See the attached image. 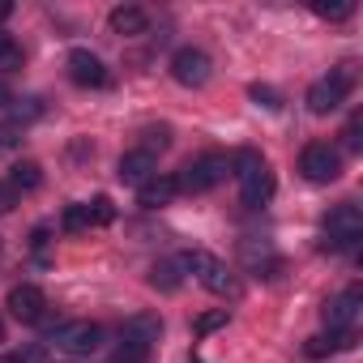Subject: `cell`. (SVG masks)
I'll return each instance as SVG.
<instances>
[{
    "label": "cell",
    "instance_id": "836d02e7",
    "mask_svg": "<svg viewBox=\"0 0 363 363\" xmlns=\"http://www.w3.org/2000/svg\"><path fill=\"white\" fill-rule=\"evenodd\" d=\"M0 342H5V320H0Z\"/></svg>",
    "mask_w": 363,
    "mask_h": 363
},
{
    "label": "cell",
    "instance_id": "f1b7e54d",
    "mask_svg": "<svg viewBox=\"0 0 363 363\" xmlns=\"http://www.w3.org/2000/svg\"><path fill=\"white\" fill-rule=\"evenodd\" d=\"M342 141H346V150H359V145H363V137H359V120H350V124H346Z\"/></svg>",
    "mask_w": 363,
    "mask_h": 363
},
{
    "label": "cell",
    "instance_id": "1f68e13d",
    "mask_svg": "<svg viewBox=\"0 0 363 363\" xmlns=\"http://www.w3.org/2000/svg\"><path fill=\"white\" fill-rule=\"evenodd\" d=\"M0 363H26L22 354H0Z\"/></svg>",
    "mask_w": 363,
    "mask_h": 363
},
{
    "label": "cell",
    "instance_id": "9a60e30c",
    "mask_svg": "<svg viewBox=\"0 0 363 363\" xmlns=\"http://www.w3.org/2000/svg\"><path fill=\"white\" fill-rule=\"evenodd\" d=\"M107 22H111V30H116V35L133 39V35H145V26H150V13H145L141 5H116Z\"/></svg>",
    "mask_w": 363,
    "mask_h": 363
},
{
    "label": "cell",
    "instance_id": "7a4b0ae2",
    "mask_svg": "<svg viewBox=\"0 0 363 363\" xmlns=\"http://www.w3.org/2000/svg\"><path fill=\"white\" fill-rule=\"evenodd\" d=\"M227 171H231V158L227 154H201V158H193L184 171L175 175V189L179 193H210V189H218L223 179H227Z\"/></svg>",
    "mask_w": 363,
    "mask_h": 363
},
{
    "label": "cell",
    "instance_id": "d4e9b609",
    "mask_svg": "<svg viewBox=\"0 0 363 363\" xmlns=\"http://www.w3.org/2000/svg\"><path fill=\"white\" fill-rule=\"evenodd\" d=\"M145 354H150L145 346H133V342H124V337H120V346H116V359H111V363H145Z\"/></svg>",
    "mask_w": 363,
    "mask_h": 363
},
{
    "label": "cell",
    "instance_id": "4dcf8cb0",
    "mask_svg": "<svg viewBox=\"0 0 363 363\" xmlns=\"http://www.w3.org/2000/svg\"><path fill=\"white\" fill-rule=\"evenodd\" d=\"M9 48H13V39H9V35H5V30H0V56H5V52H9Z\"/></svg>",
    "mask_w": 363,
    "mask_h": 363
},
{
    "label": "cell",
    "instance_id": "d6986e66",
    "mask_svg": "<svg viewBox=\"0 0 363 363\" xmlns=\"http://www.w3.org/2000/svg\"><path fill=\"white\" fill-rule=\"evenodd\" d=\"M240 252H244L248 269H278V257L269 252V244H261V248H257V240H248V244H244Z\"/></svg>",
    "mask_w": 363,
    "mask_h": 363
},
{
    "label": "cell",
    "instance_id": "7c38bea8",
    "mask_svg": "<svg viewBox=\"0 0 363 363\" xmlns=\"http://www.w3.org/2000/svg\"><path fill=\"white\" fill-rule=\"evenodd\" d=\"M120 337L133 342V346H145V350H150V346L162 337V316H158V312H133V316L124 320Z\"/></svg>",
    "mask_w": 363,
    "mask_h": 363
},
{
    "label": "cell",
    "instance_id": "d6a6232c",
    "mask_svg": "<svg viewBox=\"0 0 363 363\" xmlns=\"http://www.w3.org/2000/svg\"><path fill=\"white\" fill-rule=\"evenodd\" d=\"M9 13H13V9H9V5H0V22H5V18H9Z\"/></svg>",
    "mask_w": 363,
    "mask_h": 363
},
{
    "label": "cell",
    "instance_id": "4fadbf2b",
    "mask_svg": "<svg viewBox=\"0 0 363 363\" xmlns=\"http://www.w3.org/2000/svg\"><path fill=\"white\" fill-rule=\"evenodd\" d=\"M116 175L124 179V184H137V189H141L150 175H158V158H154V154H145V150H128V154H120Z\"/></svg>",
    "mask_w": 363,
    "mask_h": 363
},
{
    "label": "cell",
    "instance_id": "9c48e42d",
    "mask_svg": "<svg viewBox=\"0 0 363 363\" xmlns=\"http://www.w3.org/2000/svg\"><path fill=\"white\" fill-rule=\"evenodd\" d=\"M69 82L82 86V90H99V86H107V69H103V60L94 52L73 48L69 52Z\"/></svg>",
    "mask_w": 363,
    "mask_h": 363
},
{
    "label": "cell",
    "instance_id": "484cf974",
    "mask_svg": "<svg viewBox=\"0 0 363 363\" xmlns=\"http://www.w3.org/2000/svg\"><path fill=\"white\" fill-rule=\"evenodd\" d=\"M316 13H320V18H329V22H342V18H350V13H354V5H350V0H342V5H316Z\"/></svg>",
    "mask_w": 363,
    "mask_h": 363
},
{
    "label": "cell",
    "instance_id": "cb8c5ba5",
    "mask_svg": "<svg viewBox=\"0 0 363 363\" xmlns=\"http://www.w3.org/2000/svg\"><path fill=\"white\" fill-rule=\"evenodd\" d=\"M86 210H90V227H103V223H111V218H116V210H111V197H94Z\"/></svg>",
    "mask_w": 363,
    "mask_h": 363
},
{
    "label": "cell",
    "instance_id": "7402d4cb",
    "mask_svg": "<svg viewBox=\"0 0 363 363\" xmlns=\"http://www.w3.org/2000/svg\"><path fill=\"white\" fill-rule=\"evenodd\" d=\"M60 227L73 231V235H77V231H90V210H86V206H69L65 218H60Z\"/></svg>",
    "mask_w": 363,
    "mask_h": 363
},
{
    "label": "cell",
    "instance_id": "3957f363",
    "mask_svg": "<svg viewBox=\"0 0 363 363\" xmlns=\"http://www.w3.org/2000/svg\"><path fill=\"white\" fill-rule=\"evenodd\" d=\"M350 86H354V65H337V69H329V77L312 82V90H308V111H312V116H329V111H337V107L346 103Z\"/></svg>",
    "mask_w": 363,
    "mask_h": 363
},
{
    "label": "cell",
    "instance_id": "277c9868",
    "mask_svg": "<svg viewBox=\"0 0 363 363\" xmlns=\"http://www.w3.org/2000/svg\"><path fill=\"white\" fill-rule=\"evenodd\" d=\"M179 269H189L206 291H214V295H231L235 291V278H231V269L214 257V252H206V248H193V252H184L179 257Z\"/></svg>",
    "mask_w": 363,
    "mask_h": 363
},
{
    "label": "cell",
    "instance_id": "f546056e",
    "mask_svg": "<svg viewBox=\"0 0 363 363\" xmlns=\"http://www.w3.org/2000/svg\"><path fill=\"white\" fill-rule=\"evenodd\" d=\"M9 103H13V94H9V86H5V82H0V107H9Z\"/></svg>",
    "mask_w": 363,
    "mask_h": 363
},
{
    "label": "cell",
    "instance_id": "8fae6325",
    "mask_svg": "<svg viewBox=\"0 0 363 363\" xmlns=\"http://www.w3.org/2000/svg\"><path fill=\"white\" fill-rule=\"evenodd\" d=\"M359 303H363V291H359V286H346L342 295H333V299L325 303V325H329V329H350L354 316H359Z\"/></svg>",
    "mask_w": 363,
    "mask_h": 363
},
{
    "label": "cell",
    "instance_id": "ba28073f",
    "mask_svg": "<svg viewBox=\"0 0 363 363\" xmlns=\"http://www.w3.org/2000/svg\"><path fill=\"white\" fill-rule=\"evenodd\" d=\"M210 73H214V60H210L201 48H179V52L171 56V77H175L179 86H189V90H201V86L210 82Z\"/></svg>",
    "mask_w": 363,
    "mask_h": 363
},
{
    "label": "cell",
    "instance_id": "ac0fdd59",
    "mask_svg": "<svg viewBox=\"0 0 363 363\" xmlns=\"http://www.w3.org/2000/svg\"><path fill=\"white\" fill-rule=\"evenodd\" d=\"M184 274H179V261H154L150 265V286L154 291H179Z\"/></svg>",
    "mask_w": 363,
    "mask_h": 363
},
{
    "label": "cell",
    "instance_id": "30bf717a",
    "mask_svg": "<svg viewBox=\"0 0 363 363\" xmlns=\"http://www.w3.org/2000/svg\"><path fill=\"white\" fill-rule=\"evenodd\" d=\"M5 308H9L13 320H22V325H39V320L48 316V299H43V291L30 286V282H26V286H13Z\"/></svg>",
    "mask_w": 363,
    "mask_h": 363
},
{
    "label": "cell",
    "instance_id": "6da1fadb",
    "mask_svg": "<svg viewBox=\"0 0 363 363\" xmlns=\"http://www.w3.org/2000/svg\"><path fill=\"white\" fill-rule=\"evenodd\" d=\"M231 171H235V179H240V201H244L248 210H261V206L274 197V171H269V162H265L261 154L244 150V154L231 162Z\"/></svg>",
    "mask_w": 363,
    "mask_h": 363
},
{
    "label": "cell",
    "instance_id": "e575fe53",
    "mask_svg": "<svg viewBox=\"0 0 363 363\" xmlns=\"http://www.w3.org/2000/svg\"><path fill=\"white\" fill-rule=\"evenodd\" d=\"M193 363H201V359H193Z\"/></svg>",
    "mask_w": 363,
    "mask_h": 363
},
{
    "label": "cell",
    "instance_id": "5b68a950",
    "mask_svg": "<svg viewBox=\"0 0 363 363\" xmlns=\"http://www.w3.org/2000/svg\"><path fill=\"white\" fill-rule=\"evenodd\" d=\"M363 240V214L354 201H342L325 214V248L342 252V248H354Z\"/></svg>",
    "mask_w": 363,
    "mask_h": 363
},
{
    "label": "cell",
    "instance_id": "2e32d148",
    "mask_svg": "<svg viewBox=\"0 0 363 363\" xmlns=\"http://www.w3.org/2000/svg\"><path fill=\"white\" fill-rule=\"evenodd\" d=\"M354 346V333L350 329H329V333H316V337H308V354L312 359H325V354H337V350H350Z\"/></svg>",
    "mask_w": 363,
    "mask_h": 363
},
{
    "label": "cell",
    "instance_id": "52a82bcc",
    "mask_svg": "<svg viewBox=\"0 0 363 363\" xmlns=\"http://www.w3.org/2000/svg\"><path fill=\"white\" fill-rule=\"evenodd\" d=\"M299 171L312 179V184H333L342 175V154L329 145V141H312L303 154H299Z\"/></svg>",
    "mask_w": 363,
    "mask_h": 363
},
{
    "label": "cell",
    "instance_id": "83f0119b",
    "mask_svg": "<svg viewBox=\"0 0 363 363\" xmlns=\"http://www.w3.org/2000/svg\"><path fill=\"white\" fill-rule=\"evenodd\" d=\"M13 206H18V193H13V189L5 184V179H0V214H9Z\"/></svg>",
    "mask_w": 363,
    "mask_h": 363
},
{
    "label": "cell",
    "instance_id": "603a6c76",
    "mask_svg": "<svg viewBox=\"0 0 363 363\" xmlns=\"http://www.w3.org/2000/svg\"><path fill=\"white\" fill-rule=\"evenodd\" d=\"M167 145H171V128H167V124H158V128H145V141H141L137 150L154 154V150H167Z\"/></svg>",
    "mask_w": 363,
    "mask_h": 363
},
{
    "label": "cell",
    "instance_id": "44dd1931",
    "mask_svg": "<svg viewBox=\"0 0 363 363\" xmlns=\"http://www.w3.org/2000/svg\"><path fill=\"white\" fill-rule=\"evenodd\" d=\"M248 94H252V103H261V107H269V111H278V107H282V94H278L274 86H265V82H252V86H248Z\"/></svg>",
    "mask_w": 363,
    "mask_h": 363
},
{
    "label": "cell",
    "instance_id": "5bb4252c",
    "mask_svg": "<svg viewBox=\"0 0 363 363\" xmlns=\"http://www.w3.org/2000/svg\"><path fill=\"white\" fill-rule=\"evenodd\" d=\"M179 197V189H175V175H150L145 184L137 189V201L145 206V210H162V206H171Z\"/></svg>",
    "mask_w": 363,
    "mask_h": 363
},
{
    "label": "cell",
    "instance_id": "4316f807",
    "mask_svg": "<svg viewBox=\"0 0 363 363\" xmlns=\"http://www.w3.org/2000/svg\"><path fill=\"white\" fill-rule=\"evenodd\" d=\"M18 133H22L18 124H0V150H13L18 145Z\"/></svg>",
    "mask_w": 363,
    "mask_h": 363
},
{
    "label": "cell",
    "instance_id": "e0dca14e",
    "mask_svg": "<svg viewBox=\"0 0 363 363\" xmlns=\"http://www.w3.org/2000/svg\"><path fill=\"white\" fill-rule=\"evenodd\" d=\"M5 184H9L13 193H35V189L43 184V167L26 158V162H18V167L9 171V179H5Z\"/></svg>",
    "mask_w": 363,
    "mask_h": 363
},
{
    "label": "cell",
    "instance_id": "8992f818",
    "mask_svg": "<svg viewBox=\"0 0 363 363\" xmlns=\"http://www.w3.org/2000/svg\"><path fill=\"white\" fill-rule=\"evenodd\" d=\"M52 342H56L65 354L86 359V354H94V350L103 346V329H99L94 320H69V325H60V329L52 333Z\"/></svg>",
    "mask_w": 363,
    "mask_h": 363
},
{
    "label": "cell",
    "instance_id": "ffe728a7",
    "mask_svg": "<svg viewBox=\"0 0 363 363\" xmlns=\"http://www.w3.org/2000/svg\"><path fill=\"white\" fill-rule=\"evenodd\" d=\"M223 325H227V308H218V312H201V316L193 320V333H197V337H210V333L223 329Z\"/></svg>",
    "mask_w": 363,
    "mask_h": 363
}]
</instances>
